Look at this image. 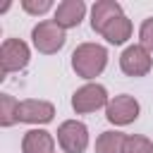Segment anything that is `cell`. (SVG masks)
<instances>
[{
  "mask_svg": "<svg viewBox=\"0 0 153 153\" xmlns=\"http://www.w3.org/2000/svg\"><path fill=\"white\" fill-rule=\"evenodd\" d=\"M108 65V50L100 43H81L72 53V69L81 79H96Z\"/></svg>",
  "mask_w": 153,
  "mask_h": 153,
  "instance_id": "6da1fadb",
  "label": "cell"
},
{
  "mask_svg": "<svg viewBox=\"0 0 153 153\" xmlns=\"http://www.w3.org/2000/svg\"><path fill=\"white\" fill-rule=\"evenodd\" d=\"M31 41H33V48L43 55H53L57 53L65 41H67V33L60 24H55L53 19H45V22H38L33 29H31Z\"/></svg>",
  "mask_w": 153,
  "mask_h": 153,
  "instance_id": "7a4b0ae2",
  "label": "cell"
},
{
  "mask_svg": "<svg viewBox=\"0 0 153 153\" xmlns=\"http://www.w3.org/2000/svg\"><path fill=\"white\" fill-rule=\"evenodd\" d=\"M108 103H110V98H108V88L103 84H84L72 96V108L76 115L96 112L100 108H108Z\"/></svg>",
  "mask_w": 153,
  "mask_h": 153,
  "instance_id": "3957f363",
  "label": "cell"
},
{
  "mask_svg": "<svg viewBox=\"0 0 153 153\" xmlns=\"http://www.w3.org/2000/svg\"><path fill=\"white\" fill-rule=\"evenodd\" d=\"M31 50L22 38H5L0 45V72L7 76L10 72H19L29 65Z\"/></svg>",
  "mask_w": 153,
  "mask_h": 153,
  "instance_id": "277c9868",
  "label": "cell"
},
{
  "mask_svg": "<svg viewBox=\"0 0 153 153\" xmlns=\"http://www.w3.org/2000/svg\"><path fill=\"white\" fill-rule=\"evenodd\" d=\"M57 143L65 153H84L88 148V127L79 120H65L57 127Z\"/></svg>",
  "mask_w": 153,
  "mask_h": 153,
  "instance_id": "5b68a950",
  "label": "cell"
},
{
  "mask_svg": "<svg viewBox=\"0 0 153 153\" xmlns=\"http://www.w3.org/2000/svg\"><path fill=\"white\" fill-rule=\"evenodd\" d=\"M139 110H141V105H139V100L134 96L120 93V96L110 98V103L105 108V117L115 127H127V124H131L139 117Z\"/></svg>",
  "mask_w": 153,
  "mask_h": 153,
  "instance_id": "8992f818",
  "label": "cell"
},
{
  "mask_svg": "<svg viewBox=\"0 0 153 153\" xmlns=\"http://www.w3.org/2000/svg\"><path fill=\"white\" fill-rule=\"evenodd\" d=\"M153 67V53H148L141 43L127 45L120 55V69L127 76H146Z\"/></svg>",
  "mask_w": 153,
  "mask_h": 153,
  "instance_id": "52a82bcc",
  "label": "cell"
},
{
  "mask_svg": "<svg viewBox=\"0 0 153 153\" xmlns=\"http://www.w3.org/2000/svg\"><path fill=\"white\" fill-rule=\"evenodd\" d=\"M55 117V105L48 100H36V98H26L19 103L17 110V122H26V124H48Z\"/></svg>",
  "mask_w": 153,
  "mask_h": 153,
  "instance_id": "ba28073f",
  "label": "cell"
},
{
  "mask_svg": "<svg viewBox=\"0 0 153 153\" xmlns=\"http://www.w3.org/2000/svg\"><path fill=\"white\" fill-rule=\"evenodd\" d=\"M86 14V2L84 0H62L57 7H55V14H53V22L60 24L65 31L67 29H74L81 24Z\"/></svg>",
  "mask_w": 153,
  "mask_h": 153,
  "instance_id": "9c48e42d",
  "label": "cell"
},
{
  "mask_svg": "<svg viewBox=\"0 0 153 153\" xmlns=\"http://www.w3.org/2000/svg\"><path fill=\"white\" fill-rule=\"evenodd\" d=\"M120 14H124L120 2H115V0H98V2L91 7V29H93L96 33H103V29H105L112 19H117Z\"/></svg>",
  "mask_w": 153,
  "mask_h": 153,
  "instance_id": "30bf717a",
  "label": "cell"
},
{
  "mask_svg": "<svg viewBox=\"0 0 153 153\" xmlns=\"http://www.w3.org/2000/svg\"><path fill=\"white\" fill-rule=\"evenodd\" d=\"M55 139L45 129H29L22 139V153H53Z\"/></svg>",
  "mask_w": 153,
  "mask_h": 153,
  "instance_id": "8fae6325",
  "label": "cell"
},
{
  "mask_svg": "<svg viewBox=\"0 0 153 153\" xmlns=\"http://www.w3.org/2000/svg\"><path fill=\"white\" fill-rule=\"evenodd\" d=\"M131 31H134V26H131V22L127 19V14H120L117 19H112L105 29H103V38L108 41V43H112V45H122V43H127L129 38H131Z\"/></svg>",
  "mask_w": 153,
  "mask_h": 153,
  "instance_id": "7c38bea8",
  "label": "cell"
},
{
  "mask_svg": "<svg viewBox=\"0 0 153 153\" xmlns=\"http://www.w3.org/2000/svg\"><path fill=\"white\" fill-rule=\"evenodd\" d=\"M127 134L122 131H103L96 139V153H124Z\"/></svg>",
  "mask_w": 153,
  "mask_h": 153,
  "instance_id": "4fadbf2b",
  "label": "cell"
},
{
  "mask_svg": "<svg viewBox=\"0 0 153 153\" xmlns=\"http://www.w3.org/2000/svg\"><path fill=\"white\" fill-rule=\"evenodd\" d=\"M17 110H19V100L10 93L0 96V127H12L17 122Z\"/></svg>",
  "mask_w": 153,
  "mask_h": 153,
  "instance_id": "5bb4252c",
  "label": "cell"
},
{
  "mask_svg": "<svg viewBox=\"0 0 153 153\" xmlns=\"http://www.w3.org/2000/svg\"><path fill=\"white\" fill-rule=\"evenodd\" d=\"M124 153H153V141L141 134H127Z\"/></svg>",
  "mask_w": 153,
  "mask_h": 153,
  "instance_id": "9a60e30c",
  "label": "cell"
},
{
  "mask_svg": "<svg viewBox=\"0 0 153 153\" xmlns=\"http://www.w3.org/2000/svg\"><path fill=\"white\" fill-rule=\"evenodd\" d=\"M139 43L148 53H153V17H148V19L141 22V26H139Z\"/></svg>",
  "mask_w": 153,
  "mask_h": 153,
  "instance_id": "2e32d148",
  "label": "cell"
},
{
  "mask_svg": "<svg viewBox=\"0 0 153 153\" xmlns=\"http://www.w3.org/2000/svg\"><path fill=\"white\" fill-rule=\"evenodd\" d=\"M22 7L29 14H45L48 10H53V0H22Z\"/></svg>",
  "mask_w": 153,
  "mask_h": 153,
  "instance_id": "e0dca14e",
  "label": "cell"
}]
</instances>
